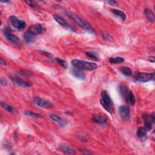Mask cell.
Returning <instances> with one entry per match:
<instances>
[{"mask_svg": "<svg viewBox=\"0 0 155 155\" xmlns=\"http://www.w3.org/2000/svg\"><path fill=\"white\" fill-rule=\"evenodd\" d=\"M79 150L84 154H92L93 153L90 150H88L84 148H79Z\"/></svg>", "mask_w": 155, "mask_h": 155, "instance_id": "28", "label": "cell"}, {"mask_svg": "<svg viewBox=\"0 0 155 155\" xmlns=\"http://www.w3.org/2000/svg\"><path fill=\"white\" fill-rule=\"evenodd\" d=\"M112 12V13L113 14H115V15L118 16L122 20V21H125L126 20V15L125 14L124 12L118 10V9H111V10Z\"/></svg>", "mask_w": 155, "mask_h": 155, "instance_id": "19", "label": "cell"}, {"mask_svg": "<svg viewBox=\"0 0 155 155\" xmlns=\"http://www.w3.org/2000/svg\"><path fill=\"white\" fill-rule=\"evenodd\" d=\"M70 71L71 74L78 79H80L81 80H84L86 79L85 73L84 72H82L80 69H78L74 67L73 68L71 69Z\"/></svg>", "mask_w": 155, "mask_h": 155, "instance_id": "11", "label": "cell"}, {"mask_svg": "<svg viewBox=\"0 0 155 155\" xmlns=\"http://www.w3.org/2000/svg\"><path fill=\"white\" fill-rule=\"evenodd\" d=\"M59 148L60 150L65 153V154H75L76 152L73 150V149L71 148L70 147H68L66 145H61L60 147H59Z\"/></svg>", "mask_w": 155, "mask_h": 155, "instance_id": "18", "label": "cell"}, {"mask_svg": "<svg viewBox=\"0 0 155 155\" xmlns=\"http://www.w3.org/2000/svg\"><path fill=\"white\" fill-rule=\"evenodd\" d=\"M137 135L138 138L142 141H144L147 139V131L144 127H139L137 131Z\"/></svg>", "mask_w": 155, "mask_h": 155, "instance_id": "16", "label": "cell"}, {"mask_svg": "<svg viewBox=\"0 0 155 155\" xmlns=\"http://www.w3.org/2000/svg\"><path fill=\"white\" fill-rule=\"evenodd\" d=\"M12 81L15 83H16V84L22 86V87H31L32 86V84L31 82H27V81H24L22 79L20 78L19 77H18L17 76H15V75L14 76H12Z\"/></svg>", "mask_w": 155, "mask_h": 155, "instance_id": "10", "label": "cell"}, {"mask_svg": "<svg viewBox=\"0 0 155 155\" xmlns=\"http://www.w3.org/2000/svg\"><path fill=\"white\" fill-rule=\"evenodd\" d=\"M154 78V74L153 73H139L136 78V81L141 82H146L150 81Z\"/></svg>", "mask_w": 155, "mask_h": 155, "instance_id": "6", "label": "cell"}, {"mask_svg": "<svg viewBox=\"0 0 155 155\" xmlns=\"http://www.w3.org/2000/svg\"><path fill=\"white\" fill-rule=\"evenodd\" d=\"M23 38H24V41L27 43L31 44V43H33L34 41H35L36 35H35L34 34H33L31 32H29V31H27V32H26V33L24 34Z\"/></svg>", "mask_w": 155, "mask_h": 155, "instance_id": "14", "label": "cell"}, {"mask_svg": "<svg viewBox=\"0 0 155 155\" xmlns=\"http://www.w3.org/2000/svg\"><path fill=\"white\" fill-rule=\"evenodd\" d=\"M34 103L38 106L44 109H52L54 107L53 105L50 101L41 98L40 97H35L33 99Z\"/></svg>", "mask_w": 155, "mask_h": 155, "instance_id": "5", "label": "cell"}, {"mask_svg": "<svg viewBox=\"0 0 155 155\" xmlns=\"http://www.w3.org/2000/svg\"><path fill=\"white\" fill-rule=\"evenodd\" d=\"M26 3H27L28 5H29L30 6L32 7H35V4H34V3H33V1H26Z\"/></svg>", "mask_w": 155, "mask_h": 155, "instance_id": "30", "label": "cell"}, {"mask_svg": "<svg viewBox=\"0 0 155 155\" xmlns=\"http://www.w3.org/2000/svg\"><path fill=\"white\" fill-rule=\"evenodd\" d=\"M1 107H3L4 109H5V110L7 111L9 113H15L16 112V110L14 108V107L12 105L7 104V103L2 102L1 103Z\"/></svg>", "mask_w": 155, "mask_h": 155, "instance_id": "21", "label": "cell"}, {"mask_svg": "<svg viewBox=\"0 0 155 155\" xmlns=\"http://www.w3.org/2000/svg\"><path fill=\"white\" fill-rule=\"evenodd\" d=\"M110 63L112 64H120L124 61V59L122 57H115V58H110L109 59Z\"/></svg>", "mask_w": 155, "mask_h": 155, "instance_id": "24", "label": "cell"}, {"mask_svg": "<svg viewBox=\"0 0 155 155\" xmlns=\"http://www.w3.org/2000/svg\"><path fill=\"white\" fill-rule=\"evenodd\" d=\"M56 60L59 64L61 65L63 68H64V69L67 68V63L66 61H64V60H63V59H61L60 58H56Z\"/></svg>", "mask_w": 155, "mask_h": 155, "instance_id": "27", "label": "cell"}, {"mask_svg": "<svg viewBox=\"0 0 155 155\" xmlns=\"http://www.w3.org/2000/svg\"><path fill=\"white\" fill-rule=\"evenodd\" d=\"M53 17L54 20L61 26L65 27H70V26L69 24V23L66 21V20L64 19L61 16H59L58 15H53Z\"/></svg>", "mask_w": 155, "mask_h": 155, "instance_id": "15", "label": "cell"}, {"mask_svg": "<svg viewBox=\"0 0 155 155\" xmlns=\"http://www.w3.org/2000/svg\"><path fill=\"white\" fill-rule=\"evenodd\" d=\"M9 21L10 25L18 31H22L26 26V22L18 20V18L14 15L10 16L9 18Z\"/></svg>", "mask_w": 155, "mask_h": 155, "instance_id": "4", "label": "cell"}, {"mask_svg": "<svg viewBox=\"0 0 155 155\" xmlns=\"http://www.w3.org/2000/svg\"><path fill=\"white\" fill-rule=\"evenodd\" d=\"M101 99L100 100V103L103 107L109 113H112L114 111V106H113V101L110 97L109 94L106 91L104 90L101 93Z\"/></svg>", "mask_w": 155, "mask_h": 155, "instance_id": "1", "label": "cell"}, {"mask_svg": "<svg viewBox=\"0 0 155 155\" xmlns=\"http://www.w3.org/2000/svg\"><path fill=\"white\" fill-rule=\"evenodd\" d=\"M107 3L111 5H113V6H116V5H118V3L115 1H113V0H111V1H107Z\"/></svg>", "mask_w": 155, "mask_h": 155, "instance_id": "29", "label": "cell"}, {"mask_svg": "<svg viewBox=\"0 0 155 155\" xmlns=\"http://www.w3.org/2000/svg\"><path fill=\"white\" fill-rule=\"evenodd\" d=\"M24 114L27 116H31V117L33 118H38L40 116V115L39 114H37V113L32 112L31 111H26L24 112Z\"/></svg>", "mask_w": 155, "mask_h": 155, "instance_id": "26", "label": "cell"}, {"mask_svg": "<svg viewBox=\"0 0 155 155\" xmlns=\"http://www.w3.org/2000/svg\"><path fill=\"white\" fill-rule=\"evenodd\" d=\"M1 84L3 85V86H6L7 85V81H5L4 79H3V78L2 77L1 78Z\"/></svg>", "mask_w": 155, "mask_h": 155, "instance_id": "31", "label": "cell"}, {"mask_svg": "<svg viewBox=\"0 0 155 155\" xmlns=\"http://www.w3.org/2000/svg\"><path fill=\"white\" fill-rule=\"evenodd\" d=\"M119 92H120L122 98L126 100L128 96V94L129 93L127 87L124 84H121L120 86H119Z\"/></svg>", "mask_w": 155, "mask_h": 155, "instance_id": "17", "label": "cell"}, {"mask_svg": "<svg viewBox=\"0 0 155 155\" xmlns=\"http://www.w3.org/2000/svg\"><path fill=\"white\" fill-rule=\"evenodd\" d=\"M131 105H133L135 104V98L133 93L132 92H129L126 99Z\"/></svg>", "mask_w": 155, "mask_h": 155, "instance_id": "23", "label": "cell"}, {"mask_svg": "<svg viewBox=\"0 0 155 155\" xmlns=\"http://www.w3.org/2000/svg\"><path fill=\"white\" fill-rule=\"evenodd\" d=\"M50 118L52 120L55 121L56 123H57L59 126L61 127H64L66 126L67 124L68 123V121L67 120H65L64 118H61L60 116H59L56 115L55 114H51L50 115Z\"/></svg>", "mask_w": 155, "mask_h": 155, "instance_id": "9", "label": "cell"}, {"mask_svg": "<svg viewBox=\"0 0 155 155\" xmlns=\"http://www.w3.org/2000/svg\"><path fill=\"white\" fill-rule=\"evenodd\" d=\"M144 12L148 21L150 22H153L154 21V16L152 11L148 9H145Z\"/></svg>", "mask_w": 155, "mask_h": 155, "instance_id": "20", "label": "cell"}, {"mask_svg": "<svg viewBox=\"0 0 155 155\" xmlns=\"http://www.w3.org/2000/svg\"><path fill=\"white\" fill-rule=\"evenodd\" d=\"M71 64H72L75 67L80 70H93L96 69L98 67L97 65L95 63L81 61L79 60V59H73V60L71 61Z\"/></svg>", "mask_w": 155, "mask_h": 155, "instance_id": "3", "label": "cell"}, {"mask_svg": "<svg viewBox=\"0 0 155 155\" xmlns=\"http://www.w3.org/2000/svg\"><path fill=\"white\" fill-rule=\"evenodd\" d=\"M121 72L125 76H130L132 75V70L128 67H122L121 70Z\"/></svg>", "mask_w": 155, "mask_h": 155, "instance_id": "22", "label": "cell"}, {"mask_svg": "<svg viewBox=\"0 0 155 155\" xmlns=\"http://www.w3.org/2000/svg\"><path fill=\"white\" fill-rule=\"evenodd\" d=\"M0 63H1V64L3 65H6V62H5V60H4V59L3 58L0 59Z\"/></svg>", "mask_w": 155, "mask_h": 155, "instance_id": "32", "label": "cell"}, {"mask_svg": "<svg viewBox=\"0 0 155 155\" xmlns=\"http://www.w3.org/2000/svg\"><path fill=\"white\" fill-rule=\"evenodd\" d=\"M4 36L6 38V39L10 41V43H13L14 44L18 45L20 44V39L18 38L16 36L12 34L11 33H9L8 32H5L4 33Z\"/></svg>", "mask_w": 155, "mask_h": 155, "instance_id": "12", "label": "cell"}, {"mask_svg": "<svg viewBox=\"0 0 155 155\" xmlns=\"http://www.w3.org/2000/svg\"><path fill=\"white\" fill-rule=\"evenodd\" d=\"M68 15L73 19V20L78 25L80 26L81 27L83 28L86 31L88 32L89 33H94V31L93 29V27L91 26L90 24L88 23L87 21L82 19L81 18L80 16H77L76 15L73 14L72 12H67Z\"/></svg>", "mask_w": 155, "mask_h": 155, "instance_id": "2", "label": "cell"}, {"mask_svg": "<svg viewBox=\"0 0 155 155\" xmlns=\"http://www.w3.org/2000/svg\"><path fill=\"white\" fill-rule=\"evenodd\" d=\"M148 61H150V62H152V63H154V56H151L150 58V59H148Z\"/></svg>", "mask_w": 155, "mask_h": 155, "instance_id": "33", "label": "cell"}, {"mask_svg": "<svg viewBox=\"0 0 155 155\" xmlns=\"http://www.w3.org/2000/svg\"><path fill=\"white\" fill-rule=\"evenodd\" d=\"M92 120L96 124L101 126L105 125L107 122V118L104 114L99 113V114H94L92 116Z\"/></svg>", "mask_w": 155, "mask_h": 155, "instance_id": "7", "label": "cell"}, {"mask_svg": "<svg viewBox=\"0 0 155 155\" xmlns=\"http://www.w3.org/2000/svg\"><path fill=\"white\" fill-rule=\"evenodd\" d=\"M119 113L124 120H128L130 117V109L126 105H121L119 108Z\"/></svg>", "mask_w": 155, "mask_h": 155, "instance_id": "8", "label": "cell"}, {"mask_svg": "<svg viewBox=\"0 0 155 155\" xmlns=\"http://www.w3.org/2000/svg\"><path fill=\"white\" fill-rule=\"evenodd\" d=\"M1 3H8V1H1Z\"/></svg>", "mask_w": 155, "mask_h": 155, "instance_id": "34", "label": "cell"}, {"mask_svg": "<svg viewBox=\"0 0 155 155\" xmlns=\"http://www.w3.org/2000/svg\"><path fill=\"white\" fill-rule=\"evenodd\" d=\"M28 31L34 34L35 35H37L43 33V28L40 24H33L29 28Z\"/></svg>", "mask_w": 155, "mask_h": 155, "instance_id": "13", "label": "cell"}, {"mask_svg": "<svg viewBox=\"0 0 155 155\" xmlns=\"http://www.w3.org/2000/svg\"><path fill=\"white\" fill-rule=\"evenodd\" d=\"M86 55L88 57L94 59V60H95V61H98L99 60V57L98 56V55L96 54V53H94L93 52H88L86 53Z\"/></svg>", "mask_w": 155, "mask_h": 155, "instance_id": "25", "label": "cell"}]
</instances>
